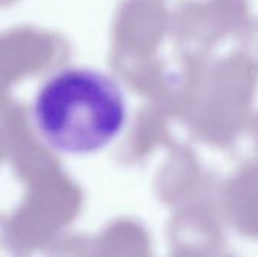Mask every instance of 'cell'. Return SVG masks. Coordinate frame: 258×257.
<instances>
[{"mask_svg":"<svg viewBox=\"0 0 258 257\" xmlns=\"http://www.w3.org/2000/svg\"><path fill=\"white\" fill-rule=\"evenodd\" d=\"M32 121L50 148L73 156L92 155L122 132L127 101L110 76L94 68H63L36 91Z\"/></svg>","mask_w":258,"mask_h":257,"instance_id":"obj_1","label":"cell"},{"mask_svg":"<svg viewBox=\"0 0 258 257\" xmlns=\"http://www.w3.org/2000/svg\"><path fill=\"white\" fill-rule=\"evenodd\" d=\"M88 250L83 238L60 235L47 247V257H89Z\"/></svg>","mask_w":258,"mask_h":257,"instance_id":"obj_2","label":"cell"},{"mask_svg":"<svg viewBox=\"0 0 258 257\" xmlns=\"http://www.w3.org/2000/svg\"><path fill=\"white\" fill-rule=\"evenodd\" d=\"M0 257H30L21 253L12 242L8 224L0 223Z\"/></svg>","mask_w":258,"mask_h":257,"instance_id":"obj_3","label":"cell"}]
</instances>
